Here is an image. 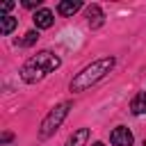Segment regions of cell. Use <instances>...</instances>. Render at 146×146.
<instances>
[{"label":"cell","mask_w":146,"mask_h":146,"mask_svg":"<svg viewBox=\"0 0 146 146\" xmlns=\"http://www.w3.org/2000/svg\"><path fill=\"white\" fill-rule=\"evenodd\" d=\"M62 66V59H59V55H55V52H50V50H41V52H36L34 57H30L25 64H23V68H21V78L25 80V82H39V80H43L48 73H52V71H57Z\"/></svg>","instance_id":"cell-1"},{"label":"cell","mask_w":146,"mask_h":146,"mask_svg":"<svg viewBox=\"0 0 146 146\" xmlns=\"http://www.w3.org/2000/svg\"><path fill=\"white\" fill-rule=\"evenodd\" d=\"M114 68V57H100L91 64H87L73 80H71V91H84L98 80H103L110 71Z\"/></svg>","instance_id":"cell-2"},{"label":"cell","mask_w":146,"mask_h":146,"mask_svg":"<svg viewBox=\"0 0 146 146\" xmlns=\"http://www.w3.org/2000/svg\"><path fill=\"white\" fill-rule=\"evenodd\" d=\"M68 110H71V103H59L57 107H52L48 114H46V119L41 121V137L46 139V137H50L59 125H62V121L68 116Z\"/></svg>","instance_id":"cell-3"},{"label":"cell","mask_w":146,"mask_h":146,"mask_svg":"<svg viewBox=\"0 0 146 146\" xmlns=\"http://www.w3.org/2000/svg\"><path fill=\"white\" fill-rule=\"evenodd\" d=\"M110 141H112L114 146H132L135 137H132V132H130L128 128L119 125V128H114V130H112V135H110Z\"/></svg>","instance_id":"cell-4"},{"label":"cell","mask_w":146,"mask_h":146,"mask_svg":"<svg viewBox=\"0 0 146 146\" xmlns=\"http://www.w3.org/2000/svg\"><path fill=\"white\" fill-rule=\"evenodd\" d=\"M32 21H34V25H36L39 30H46V27H50V25L55 23V16H52L50 9H36Z\"/></svg>","instance_id":"cell-5"},{"label":"cell","mask_w":146,"mask_h":146,"mask_svg":"<svg viewBox=\"0 0 146 146\" xmlns=\"http://www.w3.org/2000/svg\"><path fill=\"white\" fill-rule=\"evenodd\" d=\"M80 9H82V2L80 0H62L57 5V14H62V16H73Z\"/></svg>","instance_id":"cell-6"},{"label":"cell","mask_w":146,"mask_h":146,"mask_svg":"<svg viewBox=\"0 0 146 146\" xmlns=\"http://www.w3.org/2000/svg\"><path fill=\"white\" fill-rule=\"evenodd\" d=\"M87 18H89V25H91V27H100L103 21H105L103 9H100L98 5H89V7H87Z\"/></svg>","instance_id":"cell-7"},{"label":"cell","mask_w":146,"mask_h":146,"mask_svg":"<svg viewBox=\"0 0 146 146\" xmlns=\"http://www.w3.org/2000/svg\"><path fill=\"white\" fill-rule=\"evenodd\" d=\"M87 139H89V128H80V130H75V132L68 137L66 146H84Z\"/></svg>","instance_id":"cell-8"},{"label":"cell","mask_w":146,"mask_h":146,"mask_svg":"<svg viewBox=\"0 0 146 146\" xmlns=\"http://www.w3.org/2000/svg\"><path fill=\"white\" fill-rule=\"evenodd\" d=\"M130 110H132V114H144V112H146V91H139V94L132 98Z\"/></svg>","instance_id":"cell-9"},{"label":"cell","mask_w":146,"mask_h":146,"mask_svg":"<svg viewBox=\"0 0 146 146\" xmlns=\"http://www.w3.org/2000/svg\"><path fill=\"white\" fill-rule=\"evenodd\" d=\"M16 25H18V21H16L14 16H2V18H0V34H9Z\"/></svg>","instance_id":"cell-10"},{"label":"cell","mask_w":146,"mask_h":146,"mask_svg":"<svg viewBox=\"0 0 146 146\" xmlns=\"http://www.w3.org/2000/svg\"><path fill=\"white\" fill-rule=\"evenodd\" d=\"M36 39H39V32L36 30H30L25 34V39H23V46H32V43H36Z\"/></svg>","instance_id":"cell-11"},{"label":"cell","mask_w":146,"mask_h":146,"mask_svg":"<svg viewBox=\"0 0 146 146\" xmlns=\"http://www.w3.org/2000/svg\"><path fill=\"white\" fill-rule=\"evenodd\" d=\"M39 2H41V0H23V5H25V7H30V9H32V7H36Z\"/></svg>","instance_id":"cell-12"},{"label":"cell","mask_w":146,"mask_h":146,"mask_svg":"<svg viewBox=\"0 0 146 146\" xmlns=\"http://www.w3.org/2000/svg\"><path fill=\"white\" fill-rule=\"evenodd\" d=\"M11 7H14V2H2V5H0V11H9Z\"/></svg>","instance_id":"cell-13"},{"label":"cell","mask_w":146,"mask_h":146,"mask_svg":"<svg viewBox=\"0 0 146 146\" xmlns=\"http://www.w3.org/2000/svg\"><path fill=\"white\" fill-rule=\"evenodd\" d=\"M94 146H105V144H103V141H96V144H94Z\"/></svg>","instance_id":"cell-14"}]
</instances>
